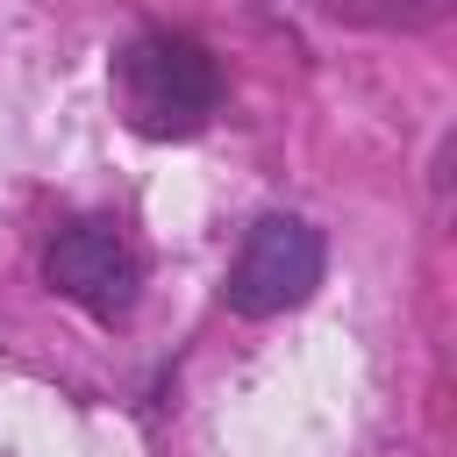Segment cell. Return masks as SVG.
<instances>
[{
  "instance_id": "obj_1",
  "label": "cell",
  "mask_w": 457,
  "mask_h": 457,
  "mask_svg": "<svg viewBox=\"0 0 457 457\" xmlns=\"http://www.w3.org/2000/svg\"><path fill=\"white\" fill-rule=\"evenodd\" d=\"M114 107L150 143H186L221 107V71L200 36L186 29H143L114 50Z\"/></svg>"
},
{
  "instance_id": "obj_2",
  "label": "cell",
  "mask_w": 457,
  "mask_h": 457,
  "mask_svg": "<svg viewBox=\"0 0 457 457\" xmlns=\"http://www.w3.org/2000/svg\"><path fill=\"white\" fill-rule=\"evenodd\" d=\"M43 278H50L57 300H71L79 314H93V321H107V328L129 321L136 300H143V257H136L129 228L107 221V214L64 221V228L50 236V250H43Z\"/></svg>"
},
{
  "instance_id": "obj_3",
  "label": "cell",
  "mask_w": 457,
  "mask_h": 457,
  "mask_svg": "<svg viewBox=\"0 0 457 457\" xmlns=\"http://www.w3.org/2000/svg\"><path fill=\"white\" fill-rule=\"evenodd\" d=\"M321 286V228L300 221V214H257L228 257V278H221V300L250 321L264 314H286L300 307L307 293Z\"/></svg>"
}]
</instances>
